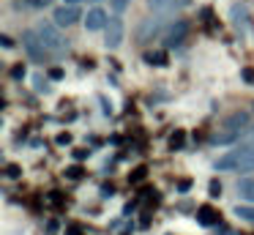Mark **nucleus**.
Returning a JSON list of instances; mask_svg holds the SVG:
<instances>
[{"instance_id": "obj_17", "label": "nucleus", "mask_w": 254, "mask_h": 235, "mask_svg": "<svg viewBox=\"0 0 254 235\" xmlns=\"http://www.w3.org/2000/svg\"><path fill=\"white\" fill-rule=\"evenodd\" d=\"M110 3H112V8H115L118 14H123V11H126L128 5H131V0H110Z\"/></svg>"}, {"instance_id": "obj_30", "label": "nucleus", "mask_w": 254, "mask_h": 235, "mask_svg": "<svg viewBox=\"0 0 254 235\" xmlns=\"http://www.w3.org/2000/svg\"><path fill=\"white\" fill-rule=\"evenodd\" d=\"M178 189H181V191H189V189H191V180H181V183H178Z\"/></svg>"}, {"instance_id": "obj_26", "label": "nucleus", "mask_w": 254, "mask_h": 235, "mask_svg": "<svg viewBox=\"0 0 254 235\" xmlns=\"http://www.w3.org/2000/svg\"><path fill=\"white\" fill-rule=\"evenodd\" d=\"M221 194V183H216V180H210V197H219Z\"/></svg>"}, {"instance_id": "obj_5", "label": "nucleus", "mask_w": 254, "mask_h": 235, "mask_svg": "<svg viewBox=\"0 0 254 235\" xmlns=\"http://www.w3.org/2000/svg\"><path fill=\"white\" fill-rule=\"evenodd\" d=\"M123 36H126V25H123L121 16H110V25L104 30V44L110 49H118L123 44Z\"/></svg>"}, {"instance_id": "obj_9", "label": "nucleus", "mask_w": 254, "mask_h": 235, "mask_svg": "<svg viewBox=\"0 0 254 235\" xmlns=\"http://www.w3.org/2000/svg\"><path fill=\"white\" fill-rule=\"evenodd\" d=\"M148 3V8L153 11V16H172L178 8V0H145Z\"/></svg>"}, {"instance_id": "obj_24", "label": "nucleus", "mask_w": 254, "mask_h": 235, "mask_svg": "<svg viewBox=\"0 0 254 235\" xmlns=\"http://www.w3.org/2000/svg\"><path fill=\"white\" fill-rule=\"evenodd\" d=\"M68 142H71V134H68V131L58 134V145H68Z\"/></svg>"}, {"instance_id": "obj_33", "label": "nucleus", "mask_w": 254, "mask_h": 235, "mask_svg": "<svg viewBox=\"0 0 254 235\" xmlns=\"http://www.w3.org/2000/svg\"><path fill=\"white\" fill-rule=\"evenodd\" d=\"M191 3H194V0H178V5H183V8H189Z\"/></svg>"}, {"instance_id": "obj_11", "label": "nucleus", "mask_w": 254, "mask_h": 235, "mask_svg": "<svg viewBox=\"0 0 254 235\" xmlns=\"http://www.w3.org/2000/svg\"><path fill=\"white\" fill-rule=\"evenodd\" d=\"M235 191H238V197H241L243 202H252L254 205V178H241L235 183Z\"/></svg>"}, {"instance_id": "obj_1", "label": "nucleus", "mask_w": 254, "mask_h": 235, "mask_svg": "<svg viewBox=\"0 0 254 235\" xmlns=\"http://www.w3.org/2000/svg\"><path fill=\"white\" fill-rule=\"evenodd\" d=\"M254 169V145L243 142L238 151H230L216 161V172H252Z\"/></svg>"}, {"instance_id": "obj_7", "label": "nucleus", "mask_w": 254, "mask_h": 235, "mask_svg": "<svg viewBox=\"0 0 254 235\" xmlns=\"http://www.w3.org/2000/svg\"><path fill=\"white\" fill-rule=\"evenodd\" d=\"M186 36H189V22L186 19H175L170 25V30L164 33V44L167 47H181V44L186 41Z\"/></svg>"}, {"instance_id": "obj_12", "label": "nucleus", "mask_w": 254, "mask_h": 235, "mask_svg": "<svg viewBox=\"0 0 254 235\" xmlns=\"http://www.w3.org/2000/svg\"><path fill=\"white\" fill-rule=\"evenodd\" d=\"M224 126L227 129H232V131H238V134H246V126H249V112H232L230 118L224 120Z\"/></svg>"}, {"instance_id": "obj_14", "label": "nucleus", "mask_w": 254, "mask_h": 235, "mask_svg": "<svg viewBox=\"0 0 254 235\" xmlns=\"http://www.w3.org/2000/svg\"><path fill=\"white\" fill-rule=\"evenodd\" d=\"M197 222H199V224H205V227H210V224L219 222V211H213L210 205H199V211H197Z\"/></svg>"}, {"instance_id": "obj_28", "label": "nucleus", "mask_w": 254, "mask_h": 235, "mask_svg": "<svg viewBox=\"0 0 254 235\" xmlns=\"http://www.w3.org/2000/svg\"><path fill=\"white\" fill-rule=\"evenodd\" d=\"M90 156V151H85V148H82V151H74V158H77V161H82V158H88Z\"/></svg>"}, {"instance_id": "obj_3", "label": "nucleus", "mask_w": 254, "mask_h": 235, "mask_svg": "<svg viewBox=\"0 0 254 235\" xmlns=\"http://www.w3.org/2000/svg\"><path fill=\"white\" fill-rule=\"evenodd\" d=\"M164 33V16H145L137 25V44H150Z\"/></svg>"}, {"instance_id": "obj_19", "label": "nucleus", "mask_w": 254, "mask_h": 235, "mask_svg": "<svg viewBox=\"0 0 254 235\" xmlns=\"http://www.w3.org/2000/svg\"><path fill=\"white\" fill-rule=\"evenodd\" d=\"M66 175H68L71 180H79V178H82V167H68Z\"/></svg>"}, {"instance_id": "obj_4", "label": "nucleus", "mask_w": 254, "mask_h": 235, "mask_svg": "<svg viewBox=\"0 0 254 235\" xmlns=\"http://www.w3.org/2000/svg\"><path fill=\"white\" fill-rule=\"evenodd\" d=\"M22 47H25V52L30 55V58L36 60V63H44L47 60V49H44V44L39 41V36H36V30H25L22 33Z\"/></svg>"}, {"instance_id": "obj_20", "label": "nucleus", "mask_w": 254, "mask_h": 235, "mask_svg": "<svg viewBox=\"0 0 254 235\" xmlns=\"http://www.w3.org/2000/svg\"><path fill=\"white\" fill-rule=\"evenodd\" d=\"M145 172H148V169H145V167H137V169H134V172H131V183H139V180L145 178Z\"/></svg>"}, {"instance_id": "obj_18", "label": "nucleus", "mask_w": 254, "mask_h": 235, "mask_svg": "<svg viewBox=\"0 0 254 235\" xmlns=\"http://www.w3.org/2000/svg\"><path fill=\"white\" fill-rule=\"evenodd\" d=\"M170 148H172V151H175V148H183V131H175V134H172Z\"/></svg>"}, {"instance_id": "obj_16", "label": "nucleus", "mask_w": 254, "mask_h": 235, "mask_svg": "<svg viewBox=\"0 0 254 235\" xmlns=\"http://www.w3.org/2000/svg\"><path fill=\"white\" fill-rule=\"evenodd\" d=\"M235 216H241L243 222H252V224H254V208H246V205H238V208H235Z\"/></svg>"}, {"instance_id": "obj_21", "label": "nucleus", "mask_w": 254, "mask_h": 235, "mask_svg": "<svg viewBox=\"0 0 254 235\" xmlns=\"http://www.w3.org/2000/svg\"><path fill=\"white\" fill-rule=\"evenodd\" d=\"M19 172H22V169H19L17 164H8L6 167V178H19Z\"/></svg>"}, {"instance_id": "obj_13", "label": "nucleus", "mask_w": 254, "mask_h": 235, "mask_svg": "<svg viewBox=\"0 0 254 235\" xmlns=\"http://www.w3.org/2000/svg\"><path fill=\"white\" fill-rule=\"evenodd\" d=\"M230 16H232V25H235L238 30H249V11H246V5H232Z\"/></svg>"}, {"instance_id": "obj_15", "label": "nucleus", "mask_w": 254, "mask_h": 235, "mask_svg": "<svg viewBox=\"0 0 254 235\" xmlns=\"http://www.w3.org/2000/svg\"><path fill=\"white\" fill-rule=\"evenodd\" d=\"M145 63L150 66H167V52L159 49V52H145Z\"/></svg>"}, {"instance_id": "obj_32", "label": "nucleus", "mask_w": 254, "mask_h": 235, "mask_svg": "<svg viewBox=\"0 0 254 235\" xmlns=\"http://www.w3.org/2000/svg\"><path fill=\"white\" fill-rule=\"evenodd\" d=\"M50 202H52V205H61V197H58V191H52V194H50Z\"/></svg>"}, {"instance_id": "obj_8", "label": "nucleus", "mask_w": 254, "mask_h": 235, "mask_svg": "<svg viewBox=\"0 0 254 235\" xmlns=\"http://www.w3.org/2000/svg\"><path fill=\"white\" fill-rule=\"evenodd\" d=\"M107 25H110V16H107V11L99 8V5L85 14V27H88V30H107Z\"/></svg>"}, {"instance_id": "obj_29", "label": "nucleus", "mask_w": 254, "mask_h": 235, "mask_svg": "<svg viewBox=\"0 0 254 235\" xmlns=\"http://www.w3.org/2000/svg\"><path fill=\"white\" fill-rule=\"evenodd\" d=\"M50 3H52V0H33V8H47Z\"/></svg>"}, {"instance_id": "obj_25", "label": "nucleus", "mask_w": 254, "mask_h": 235, "mask_svg": "<svg viewBox=\"0 0 254 235\" xmlns=\"http://www.w3.org/2000/svg\"><path fill=\"white\" fill-rule=\"evenodd\" d=\"M0 44H3V49H11L14 47V38L11 36H0Z\"/></svg>"}, {"instance_id": "obj_10", "label": "nucleus", "mask_w": 254, "mask_h": 235, "mask_svg": "<svg viewBox=\"0 0 254 235\" xmlns=\"http://www.w3.org/2000/svg\"><path fill=\"white\" fill-rule=\"evenodd\" d=\"M238 140H241V134L232 131V129H227V126H221V129L213 131V137H210L213 145H232V142H238Z\"/></svg>"}, {"instance_id": "obj_2", "label": "nucleus", "mask_w": 254, "mask_h": 235, "mask_svg": "<svg viewBox=\"0 0 254 235\" xmlns=\"http://www.w3.org/2000/svg\"><path fill=\"white\" fill-rule=\"evenodd\" d=\"M36 36H39V41L44 44V49L50 55H58V58H61V55L68 49L66 38H63L61 27H58L55 22H44V19H41L39 25H36Z\"/></svg>"}, {"instance_id": "obj_6", "label": "nucleus", "mask_w": 254, "mask_h": 235, "mask_svg": "<svg viewBox=\"0 0 254 235\" xmlns=\"http://www.w3.org/2000/svg\"><path fill=\"white\" fill-rule=\"evenodd\" d=\"M52 19H55L58 27H71L77 19H82V11H79V5H58L55 14H52Z\"/></svg>"}, {"instance_id": "obj_23", "label": "nucleus", "mask_w": 254, "mask_h": 235, "mask_svg": "<svg viewBox=\"0 0 254 235\" xmlns=\"http://www.w3.org/2000/svg\"><path fill=\"white\" fill-rule=\"evenodd\" d=\"M11 77H14V79H22V77H25V66H14Z\"/></svg>"}, {"instance_id": "obj_27", "label": "nucleus", "mask_w": 254, "mask_h": 235, "mask_svg": "<svg viewBox=\"0 0 254 235\" xmlns=\"http://www.w3.org/2000/svg\"><path fill=\"white\" fill-rule=\"evenodd\" d=\"M243 140H246V145H254V126H252V129H246V134H243Z\"/></svg>"}, {"instance_id": "obj_34", "label": "nucleus", "mask_w": 254, "mask_h": 235, "mask_svg": "<svg viewBox=\"0 0 254 235\" xmlns=\"http://www.w3.org/2000/svg\"><path fill=\"white\" fill-rule=\"evenodd\" d=\"M79 3V0H66V5H77Z\"/></svg>"}, {"instance_id": "obj_22", "label": "nucleus", "mask_w": 254, "mask_h": 235, "mask_svg": "<svg viewBox=\"0 0 254 235\" xmlns=\"http://www.w3.org/2000/svg\"><path fill=\"white\" fill-rule=\"evenodd\" d=\"M241 77L249 82V85H254V69H243V71H241Z\"/></svg>"}, {"instance_id": "obj_31", "label": "nucleus", "mask_w": 254, "mask_h": 235, "mask_svg": "<svg viewBox=\"0 0 254 235\" xmlns=\"http://www.w3.org/2000/svg\"><path fill=\"white\" fill-rule=\"evenodd\" d=\"M50 77H52V79H61L63 71H61V69H50Z\"/></svg>"}]
</instances>
